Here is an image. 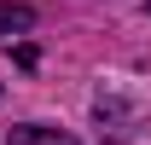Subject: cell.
<instances>
[{
	"label": "cell",
	"mask_w": 151,
	"mask_h": 145,
	"mask_svg": "<svg viewBox=\"0 0 151 145\" xmlns=\"http://www.w3.org/2000/svg\"><path fill=\"white\" fill-rule=\"evenodd\" d=\"M23 29H35V6L0 0V35H23Z\"/></svg>",
	"instance_id": "cell-2"
},
{
	"label": "cell",
	"mask_w": 151,
	"mask_h": 145,
	"mask_svg": "<svg viewBox=\"0 0 151 145\" xmlns=\"http://www.w3.org/2000/svg\"><path fill=\"white\" fill-rule=\"evenodd\" d=\"M6 145H76L64 128H41V122H29V128H12L6 134Z\"/></svg>",
	"instance_id": "cell-1"
}]
</instances>
